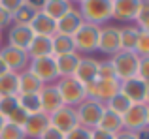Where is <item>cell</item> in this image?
<instances>
[{"instance_id":"6da1fadb","label":"cell","mask_w":149,"mask_h":139,"mask_svg":"<svg viewBox=\"0 0 149 139\" xmlns=\"http://www.w3.org/2000/svg\"><path fill=\"white\" fill-rule=\"evenodd\" d=\"M76 8L83 23L104 26L111 21V0H81Z\"/></svg>"},{"instance_id":"7a4b0ae2","label":"cell","mask_w":149,"mask_h":139,"mask_svg":"<svg viewBox=\"0 0 149 139\" xmlns=\"http://www.w3.org/2000/svg\"><path fill=\"white\" fill-rule=\"evenodd\" d=\"M98 32H100V26L89 25V23H83L79 26V30L72 36L74 47H76L77 55L89 56L93 53H96V47H98Z\"/></svg>"},{"instance_id":"3957f363","label":"cell","mask_w":149,"mask_h":139,"mask_svg":"<svg viewBox=\"0 0 149 139\" xmlns=\"http://www.w3.org/2000/svg\"><path fill=\"white\" fill-rule=\"evenodd\" d=\"M123 130L130 133L142 136L149 124V105L147 103H134L128 107V111L123 115Z\"/></svg>"},{"instance_id":"277c9868","label":"cell","mask_w":149,"mask_h":139,"mask_svg":"<svg viewBox=\"0 0 149 139\" xmlns=\"http://www.w3.org/2000/svg\"><path fill=\"white\" fill-rule=\"evenodd\" d=\"M109 62H111L113 72H115V79L121 83V81L136 77L140 56L136 53H130V51H119L113 56H109Z\"/></svg>"},{"instance_id":"5b68a950","label":"cell","mask_w":149,"mask_h":139,"mask_svg":"<svg viewBox=\"0 0 149 139\" xmlns=\"http://www.w3.org/2000/svg\"><path fill=\"white\" fill-rule=\"evenodd\" d=\"M58 94L62 98V103L68 107H77L81 102L87 100V94H85V87L76 81L74 77H61V79L55 83Z\"/></svg>"},{"instance_id":"8992f818","label":"cell","mask_w":149,"mask_h":139,"mask_svg":"<svg viewBox=\"0 0 149 139\" xmlns=\"http://www.w3.org/2000/svg\"><path fill=\"white\" fill-rule=\"evenodd\" d=\"M117 92H119V81L117 79H95L93 83L85 85L87 100L98 102L102 105H106Z\"/></svg>"},{"instance_id":"52a82bcc","label":"cell","mask_w":149,"mask_h":139,"mask_svg":"<svg viewBox=\"0 0 149 139\" xmlns=\"http://www.w3.org/2000/svg\"><path fill=\"white\" fill-rule=\"evenodd\" d=\"M26 70H29L42 85H55L58 81V73H57V66H55L53 56H42V58L29 60Z\"/></svg>"},{"instance_id":"ba28073f","label":"cell","mask_w":149,"mask_h":139,"mask_svg":"<svg viewBox=\"0 0 149 139\" xmlns=\"http://www.w3.org/2000/svg\"><path fill=\"white\" fill-rule=\"evenodd\" d=\"M119 92L132 103V105H134V103H147L149 102V83L138 79V77L121 81Z\"/></svg>"},{"instance_id":"9c48e42d","label":"cell","mask_w":149,"mask_h":139,"mask_svg":"<svg viewBox=\"0 0 149 139\" xmlns=\"http://www.w3.org/2000/svg\"><path fill=\"white\" fill-rule=\"evenodd\" d=\"M104 113V105L93 100H85L76 107V117H77V124L83 126L87 130H93L98 126V120Z\"/></svg>"},{"instance_id":"30bf717a","label":"cell","mask_w":149,"mask_h":139,"mask_svg":"<svg viewBox=\"0 0 149 139\" xmlns=\"http://www.w3.org/2000/svg\"><path fill=\"white\" fill-rule=\"evenodd\" d=\"M0 58L6 64L8 72H13V73L25 72L26 66H29V60H30L26 51L17 49V47H10V45H2L0 47Z\"/></svg>"},{"instance_id":"8fae6325","label":"cell","mask_w":149,"mask_h":139,"mask_svg":"<svg viewBox=\"0 0 149 139\" xmlns=\"http://www.w3.org/2000/svg\"><path fill=\"white\" fill-rule=\"evenodd\" d=\"M96 51H100L106 56H113L115 53L121 51V38H119V26H100L98 32V47Z\"/></svg>"},{"instance_id":"7c38bea8","label":"cell","mask_w":149,"mask_h":139,"mask_svg":"<svg viewBox=\"0 0 149 139\" xmlns=\"http://www.w3.org/2000/svg\"><path fill=\"white\" fill-rule=\"evenodd\" d=\"M49 126L57 128L62 133H68L70 130L77 128L79 124H77V117H76V107H68V105L58 107L55 113L49 115Z\"/></svg>"},{"instance_id":"4fadbf2b","label":"cell","mask_w":149,"mask_h":139,"mask_svg":"<svg viewBox=\"0 0 149 139\" xmlns=\"http://www.w3.org/2000/svg\"><path fill=\"white\" fill-rule=\"evenodd\" d=\"M140 8V0H111V19L119 23H134Z\"/></svg>"},{"instance_id":"5bb4252c","label":"cell","mask_w":149,"mask_h":139,"mask_svg":"<svg viewBox=\"0 0 149 139\" xmlns=\"http://www.w3.org/2000/svg\"><path fill=\"white\" fill-rule=\"evenodd\" d=\"M98 77V58L95 56H81L79 64L76 68V73H74V79L79 81L81 85H89Z\"/></svg>"},{"instance_id":"9a60e30c","label":"cell","mask_w":149,"mask_h":139,"mask_svg":"<svg viewBox=\"0 0 149 139\" xmlns=\"http://www.w3.org/2000/svg\"><path fill=\"white\" fill-rule=\"evenodd\" d=\"M8 43L10 47H17V49H23V51H26L30 45V41H32L34 34L32 30H30V26H23V25H11L10 28H8Z\"/></svg>"},{"instance_id":"2e32d148","label":"cell","mask_w":149,"mask_h":139,"mask_svg":"<svg viewBox=\"0 0 149 139\" xmlns=\"http://www.w3.org/2000/svg\"><path fill=\"white\" fill-rule=\"evenodd\" d=\"M38 98H40L42 113H45V115L55 113L58 107L64 105V103H62V98H61V94H58V90H57L55 85H44V88L38 92Z\"/></svg>"},{"instance_id":"e0dca14e","label":"cell","mask_w":149,"mask_h":139,"mask_svg":"<svg viewBox=\"0 0 149 139\" xmlns=\"http://www.w3.org/2000/svg\"><path fill=\"white\" fill-rule=\"evenodd\" d=\"M44 2H34V0H21V6L17 8L13 15H11V25H23L29 26L30 21L34 19V15L42 11Z\"/></svg>"},{"instance_id":"ac0fdd59","label":"cell","mask_w":149,"mask_h":139,"mask_svg":"<svg viewBox=\"0 0 149 139\" xmlns=\"http://www.w3.org/2000/svg\"><path fill=\"white\" fill-rule=\"evenodd\" d=\"M49 128V115L45 113H34L29 115L26 118V124L23 126V132H25L26 139H40V136Z\"/></svg>"},{"instance_id":"d6986e66","label":"cell","mask_w":149,"mask_h":139,"mask_svg":"<svg viewBox=\"0 0 149 139\" xmlns=\"http://www.w3.org/2000/svg\"><path fill=\"white\" fill-rule=\"evenodd\" d=\"M81 25H83V19H81L77 8L74 6L64 17H61L57 21V34H62V36H70V38H72L74 34L79 30Z\"/></svg>"},{"instance_id":"ffe728a7","label":"cell","mask_w":149,"mask_h":139,"mask_svg":"<svg viewBox=\"0 0 149 139\" xmlns=\"http://www.w3.org/2000/svg\"><path fill=\"white\" fill-rule=\"evenodd\" d=\"M30 30H32L34 36H44V38H53L57 34V23L53 19H49L47 15L40 13L34 15V19L30 21Z\"/></svg>"},{"instance_id":"44dd1931","label":"cell","mask_w":149,"mask_h":139,"mask_svg":"<svg viewBox=\"0 0 149 139\" xmlns=\"http://www.w3.org/2000/svg\"><path fill=\"white\" fill-rule=\"evenodd\" d=\"M72 8H74V2H70V0H44L42 13L47 15L49 19H53V21L57 23L58 19L64 17Z\"/></svg>"},{"instance_id":"7402d4cb","label":"cell","mask_w":149,"mask_h":139,"mask_svg":"<svg viewBox=\"0 0 149 139\" xmlns=\"http://www.w3.org/2000/svg\"><path fill=\"white\" fill-rule=\"evenodd\" d=\"M44 88V85L29 72L17 73V96H25V94H38V92Z\"/></svg>"},{"instance_id":"603a6c76","label":"cell","mask_w":149,"mask_h":139,"mask_svg":"<svg viewBox=\"0 0 149 139\" xmlns=\"http://www.w3.org/2000/svg\"><path fill=\"white\" fill-rule=\"evenodd\" d=\"M53 58H55V66H57L58 79H61V77H74L76 68H77V64H79L81 55H77V53H70V55L53 56Z\"/></svg>"},{"instance_id":"cb8c5ba5","label":"cell","mask_w":149,"mask_h":139,"mask_svg":"<svg viewBox=\"0 0 149 139\" xmlns=\"http://www.w3.org/2000/svg\"><path fill=\"white\" fill-rule=\"evenodd\" d=\"M29 58H42V56H53V49H51V38L44 36H34L30 41L29 49H26Z\"/></svg>"},{"instance_id":"d4e9b609","label":"cell","mask_w":149,"mask_h":139,"mask_svg":"<svg viewBox=\"0 0 149 139\" xmlns=\"http://www.w3.org/2000/svg\"><path fill=\"white\" fill-rule=\"evenodd\" d=\"M96 128H100V130H104V132L115 136V133L123 132V118H121V115H117V113H113V111H109V109L104 107V113H102Z\"/></svg>"},{"instance_id":"484cf974","label":"cell","mask_w":149,"mask_h":139,"mask_svg":"<svg viewBox=\"0 0 149 139\" xmlns=\"http://www.w3.org/2000/svg\"><path fill=\"white\" fill-rule=\"evenodd\" d=\"M140 28H136L134 25H125L119 26V38H121V51H130L134 53V45L138 40Z\"/></svg>"},{"instance_id":"4316f807","label":"cell","mask_w":149,"mask_h":139,"mask_svg":"<svg viewBox=\"0 0 149 139\" xmlns=\"http://www.w3.org/2000/svg\"><path fill=\"white\" fill-rule=\"evenodd\" d=\"M51 49H53V56H62V55L76 53L74 40L70 36H62V34H55L51 38Z\"/></svg>"},{"instance_id":"83f0119b","label":"cell","mask_w":149,"mask_h":139,"mask_svg":"<svg viewBox=\"0 0 149 139\" xmlns=\"http://www.w3.org/2000/svg\"><path fill=\"white\" fill-rule=\"evenodd\" d=\"M4 96H17V73L8 72L0 77V98Z\"/></svg>"},{"instance_id":"f1b7e54d","label":"cell","mask_w":149,"mask_h":139,"mask_svg":"<svg viewBox=\"0 0 149 139\" xmlns=\"http://www.w3.org/2000/svg\"><path fill=\"white\" fill-rule=\"evenodd\" d=\"M17 102H19V107L25 109L29 115H34V113H40L42 107H40V98L38 94H25V96H17Z\"/></svg>"},{"instance_id":"f546056e","label":"cell","mask_w":149,"mask_h":139,"mask_svg":"<svg viewBox=\"0 0 149 139\" xmlns=\"http://www.w3.org/2000/svg\"><path fill=\"white\" fill-rule=\"evenodd\" d=\"M132 103L128 102L127 98H125L123 94H121V92H117L115 96H113L111 100H109L108 103H106V109H109V111H113V113H117V115H121V117H123L125 113H127L128 111V107H130Z\"/></svg>"},{"instance_id":"4dcf8cb0","label":"cell","mask_w":149,"mask_h":139,"mask_svg":"<svg viewBox=\"0 0 149 139\" xmlns=\"http://www.w3.org/2000/svg\"><path fill=\"white\" fill-rule=\"evenodd\" d=\"M134 26L149 32V2L147 0H140V8H138V13H136V19H134Z\"/></svg>"},{"instance_id":"1f68e13d","label":"cell","mask_w":149,"mask_h":139,"mask_svg":"<svg viewBox=\"0 0 149 139\" xmlns=\"http://www.w3.org/2000/svg\"><path fill=\"white\" fill-rule=\"evenodd\" d=\"M134 53L142 58V56H149V32L147 30H140L138 40L134 45Z\"/></svg>"},{"instance_id":"d6a6232c","label":"cell","mask_w":149,"mask_h":139,"mask_svg":"<svg viewBox=\"0 0 149 139\" xmlns=\"http://www.w3.org/2000/svg\"><path fill=\"white\" fill-rule=\"evenodd\" d=\"M26 118H29V113L17 105V107H15V109L6 117V122H10V124L17 126V128H23V126L26 124Z\"/></svg>"},{"instance_id":"836d02e7","label":"cell","mask_w":149,"mask_h":139,"mask_svg":"<svg viewBox=\"0 0 149 139\" xmlns=\"http://www.w3.org/2000/svg\"><path fill=\"white\" fill-rule=\"evenodd\" d=\"M0 139H26V137H25L23 128H17V126L6 122V126H4L2 132H0Z\"/></svg>"},{"instance_id":"e575fe53","label":"cell","mask_w":149,"mask_h":139,"mask_svg":"<svg viewBox=\"0 0 149 139\" xmlns=\"http://www.w3.org/2000/svg\"><path fill=\"white\" fill-rule=\"evenodd\" d=\"M17 105H19L17 96H4V98H0V115L6 118Z\"/></svg>"},{"instance_id":"d590c367","label":"cell","mask_w":149,"mask_h":139,"mask_svg":"<svg viewBox=\"0 0 149 139\" xmlns=\"http://www.w3.org/2000/svg\"><path fill=\"white\" fill-rule=\"evenodd\" d=\"M96 79H115V72H113V66L109 62V58L98 60V77Z\"/></svg>"},{"instance_id":"8d00e7d4","label":"cell","mask_w":149,"mask_h":139,"mask_svg":"<svg viewBox=\"0 0 149 139\" xmlns=\"http://www.w3.org/2000/svg\"><path fill=\"white\" fill-rule=\"evenodd\" d=\"M136 77H138V79H142V81H147V83H149V56H142V58H140Z\"/></svg>"},{"instance_id":"74e56055","label":"cell","mask_w":149,"mask_h":139,"mask_svg":"<svg viewBox=\"0 0 149 139\" xmlns=\"http://www.w3.org/2000/svg\"><path fill=\"white\" fill-rule=\"evenodd\" d=\"M64 139H91V130L77 126V128L70 130L68 133H64Z\"/></svg>"},{"instance_id":"f35d334b","label":"cell","mask_w":149,"mask_h":139,"mask_svg":"<svg viewBox=\"0 0 149 139\" xmlns=\"http://www.w3.org/2000/svg\"><path fill=\"white\" fill-rule=\"evenodd\" d=\"M19 6H21V0H0V8H4L10 15H13Z\"/></svg>"},{"instance_id":"ab89813d","label":"cell","mask_w":149,"mask_h":139,"mask_svg":"<svg viewBox=\"0 0 149 139\" xmlns=\"http://www.w3.org/2000/svg\"><path fill=\"white\" fill-rule=\"evenodd\" d=\"M40 139H64V133L58 132V130L53 128V126H49V128L40 136Z\"/></svg>"},{"instance_id":"60d3db41","label":"cell","mask_w":149,"mask_h":139,"mask_svg":"<svg viewBox=\"0 0 149 139\" xmlns=\"http://www.w3.org/2000/svg\"><path fill=\"white\" fill-rule=\"evenodd\" d=\"M10 26H11V15L4 8H0V32L4 28H10Z\"/></svg>"},{"instance_id":"b9f144b4","label":"cell","mask_w":149,"mask_h":139,"mask_svg":"<svg viewBox=\"0 0 149 139\" xmlns=\"http://www.w3.org/2000/svg\"><path fill=\"white\" fill-rule=\"evenodd\" d=\"M91 139H115V136L104 132V130H100V128H93L91 130Z\"/></svg>"},{"instance_id":"7bdbcfd3","label":"cell","mask_w":149,"mask_h":139,"mask_svg":"<svg viewBox=\"0 0 149 139\" xmlns=\"http://www.w3.org/2000/svg\"><path fill=\"white\" fill-rule=\"evenodd\" d=\"M115 139H142V136H138V133H130V132H119L115 133Z\"/></svg>"},{"instance_id":"ee69618b","label":"cell","mask_w":149,"mask_h":139,"mask_svg":"<svg viewBox=\"0 0 149 139\" xmlns=\"http://www.w3.org/2000/svg\"><path fill=\"white\" fill-rule=\"evenodd\" d=\"M6 73H8V68H6V64L2 62V58H0V77L6 75Z\"/></svg>"},{"instance_id":"f6af8a7d","label":"cell","mask_w":149,"mask_h":139,"mask_svg":"<svg viewBox=\"0 0 149 139\" xmlns=\"http://www.w3.org/2000/svg\"><path fill=\"white\" fill-rule=\"evenodd\" d=\"M4 126H6V118L2 117V115H0V132H2V128Z\"/></svg>"},{"instance_id":"bcb514c9","label":"cell","mask_w":149,"mask_h":139,"mask_svg":"<svg viewBox=\"0 0 149 139\" xmlns=\"http://www.w3.org/2000/svg\"><path fill=\"white\" fill-rule=\"evenodd\" d=\"M0 47H2V32H0Z\"/></svg>"}]
</instances>
